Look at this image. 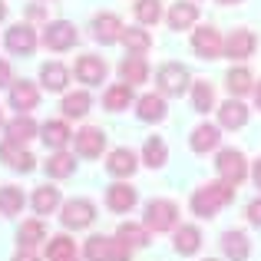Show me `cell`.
<instances>
[{
    "instance_id": "21",
    "label": "cell",
    "mask_w": 261,
    "mask_h": 261,
    "mask_svg": "<svg viewBox=\"0 0 261 261\" xmlns=\"http://www.w3.org/2000/svg\"><path fill=\"white\" fill-rule=\"evenodd\" d=\"M222 142V126H212V122H202V126L192 129V152L205 155Z\"/></svg>"
},
{
    "instance_id": "8",
    "label": "cell",
    "mask_w": 261,
    "mask_h": 261,
    "mask_svg": "<svg viewBox=\"0 0 261 261\" xmlns=\"http://www.w3.org/2000/svg\"><path fill=\"white\" fill-rule=\"evenodd\" d=\"M63 225L66 228H73V231H80V228H89L93 225V218H96V205L89 202V198H70V202L63 205Z\"/></svg>"
},
{
    "instance_id": "13",
    "label": "cell",
    "mask_w": 261,
    "mask_h": 261,
    "mask_svg": "<svg viewBox=\"0 0 261 261\" xmlns=\"http://www.w3.org/2000/svg\"><path fill=\"white\" fill-rule=\"evenodd\" d=\"M73 73H76L80 83H86V86H99L102 80H106L109 66H106V60H102V57H93V53H86V57H80V60H76Z\"/></svg>"
},
{
    "instance_id": "48",
    "label": "cell",
    "mask_w": 261,
    "mask_h": 261,
    "mask_svg": "<svg viewBox=\"0 0 261 261\" xmlns=\"http://www.w3.org/2000/svg\"><path fill=\"white\" fill-rule=\"evenodd\" d=\"M222 7H235V4H242V0H218Z\"/></svg>"
},
{
    "instance_id": "7",
    "label": "cell",
    "mask_w": 261,
    "mask_h": 261,
    "mask_svg": "<svg viewBox=\"0 0 261 261\" xmlns=\"http://www.w3.org/2000/svg\"><path fill=\"white\" fill-rule=\"evenodd\" d=\"M192 50L202 60H218L225 53V40L215 27H198V30H192Z\"/></svg>"
},
{
    "instance_id": "45",
    "label": "cell",
    "mask_w": 261,
    "mask_h": 261,
    "mask_svg": "<svg viewBox=\"0 0 261 261\" xmlns=\"http://www.w3.org/2000/svg\"><path fill=\"white\" fill-rule=\"evenodd\" d=\"M13 261H40L37 255H33V251H20V255L17 258H13Z\"/></svg>"
},
{
    "instance_id": "19",
    "label": "cell",
    "mask_w": 261,
    "mask_h": 261,
    "mask_svg": "<svg viewBox=\"0 0 261 261\" xmlns=\"http://www.w3.org/2000/svg\"><path fill=\"white\" fill-rule=\"evenodd\" d=\"M119 80H122V83H129V86L146 83V80H149V63H146V57H139V53H129V57L119 63Z\"/></svg>"
},
{
    "instance_id": "28",
    "label": "cell",
    "mask_w": 261,
    "mask_h": 261,
    "mask_svg": "<svg viewBox=\"0 0 261 261\" xmlns=\"http://www.w3.org/2000/svg\"><path fill=\"white\" fill-rule=\"evenodd\" d=\"M172 245H175L178 255H195V251L202 248V231H198L195 225H178Z\"/></svg>"
},
{
    "instance_id": "22",
    "label": "cell",
    "mask_w": 261,
    "mask_h": 261,
    "mask_svg": "<svg viewBox=\"0 0 261 261\" xmlns=\"http://www.w3.org/2000/svg\"><path fill=\"white\" fill-rule=\"evenodd\" d=\"M225 86H228V93L235 96V99H242V96L255 93V76H251L248 66H235V70L225 73Z\"/></svg>"
},
{
    "instance_id": "1",
    "label": "cell",
    "mask_w": 261,
    "mask_h": 261,
    "mask_svg": "<svg viewBox=\"0 0 261 261\" xmlns=\"http://www.w3.org/2000/svg\"><path fill=\"white\" fill-rule=\"evenodd\" d=\"M231 198H235V185H228L225 178H218V182H205L202 189L192 192L189 205H192V212H195L198 218H215Z\"/></svg>"
},
{
    "instance_id": "18",
    "label": "cell",
    "mask_w": 261,
    "mask_h": 261,
    "mask_svg": "<svg viewBox=\"0 0 261 261\" xmlns=\"http://www.w3.org/2000/svg\"><path fill=\"white\" fill-rule=\"evenodd\" d=\"M248 122V106L242 99H225L218 106V126L222 129H242Z\"/></svg>"
},
{
    "instance_id": "17",
    "label": "cell",
    "mask_w": 261,
    "mask_h": 261,
    "mask_svg": "<svg viewBox=\"0 0 261 261\" xmlns=\"http://www.w3.org/2000/svg\"><path fill=\"white\" fill-rule=\"evenodd\" d=\"M195 20H198V4H192V0H178V4H172L169 13H166L169 30H189Z\"/></svg>"
},
{
    "instance_id": "44",
    "label": "cell",
    "mask_w": 261,
    "mask_h": 261,
    "mask_svg": "<svg viewBox=\"0 0 261 261\" xmlns=\"http://www.w3.org/2000/svg\"><path fill=\"white\" fill-rule=\"evenodd\" d=\"M251 178H255V185L261 189V159L255 162V169H251Z\"/></svg>"
},
{
    "instance_id": "24",
    "label": "cell",
    "mask_w": 261,
    "mask_h": 261,
    "mask_svg": "<svg viewBox=\"0 0 261 261\" xmlns=\"http://www.w3.org/2000/svg\"><path fill=\"white\" fill-rule=\"evenodd\" d=\"M40 83H43L50 93H63L66 89V83H70V70H66L63 63H43L40 66Z\"/></svg>"
},
{
    "instance_id": "14",
    "label": "cell",
    "mask_w": 261,
    "mask_h": 261,
    "mask_svg": "<svg viewBox=\"0 0 261 261\" xmlns=\"http://www.w3.org/2000/svg\"><path fill=\"white\" fill-rule=\"evenodd\" d=\"M73 142H76V152L83 155V159H96V155L106 149V133H102L99 126H86L73 136Z\"/></svg>"
},
{
    "instance_id": "31",
    "label": "cell",
    "mask_w": 261,
    "mask_h": 261,
    "mask_svg": "<svg viewBox=\"0 0 261 261\" xmlns=\"http://www.w3.org/2000/svg\"><path fill=\"white\" fill-rule=\"evenodd\" d=\"M89 106H93V99H89V93H66L63 102H60V109H63L66 119H83V116L89 113Z\"/></svg>"
},
{
    "instance_id": "41",
    "label": "cell",
    "mask_w": 261,
    "mask_h": 261,
    "mask_svg": "<svg viewBox=\"0 0 261 261\" xmlns=\"http://www.w3.org/2000/svg\"><path fill=\"white\" fill-rule=\"evenodd\" d=\"M245 215H248L251 225H258V228H261V198H255V202L248 205V212H245Z\"/></svg>"
},
{
    "instance_id": "11",
    "label": "cell",
    "mask_w": 261,
    "mask_h": 261,
    "mask_svg": "<svg viewBox=\"0 0 261 261\" xmlns=\"http://www.w3.org/2000/svg\"><path fill=\"white\" fill-rule=\"evenodd\" d=\"M0 162H7V169H13V172H33L37 169L33 152H27L20 142H10V139L0 142Z\"/></svg>"
},
{
    "instance_id": "32",
    "label": "cell",
    "mask_w": 261,
    "mask_h": 261,
    "mask_svg": "<svg viewBox=\"0 0 261 261\" xmlns=\"http://www.w3.org/2000/svg\"><path fill=\"white\" fill-rule=\"evenodd\" d=\"M122 43H126V50L129 53H149L152 50V33L149 30H142V27H126L122 30Z\"/></svg>"
},
{
    "instance_id": "16",
    "label": "cell",
    "mask_w": 261,
    "mask_h": 261,
    "mask_svg": "<svg viewBox=\"0 0 261 261\" xmlns=\"http://www.w3.org/2000/svg\"><path fill=\"white\" fill-rule=\"evenodd\" d=\"M136 202H139V195H136V189H133V185H126V182H116V185H109V189H106V205L113 212H119V215L133 212Z\"/></svg>"
},
{
    "instance_id": "25",
    "label": "cell",
    "mask_w": 261,
    "mask_h": 261,
    "mask_svg": "<svg viewBox=\"0 0 261 261\" xmlns=\"http://www.w3.org/2000/svg\"><path fill=\"white\" fill-rule=\"evenodd\" d=\"M136 113H139L142 122H162L166 119V99H162V93H146L139 96V102H136Z\"/></svg>"
},
{
    "instance_id": "26",
    "label": "cell",
    "mask_w": 261,
    "mask_h": 261,
    "mask_svg": "<svg viewBox=\"0 0 261 261\" xmlns=\"http://www.w3.org/2000/svg\"><path fill=\"white\" fill-rule=\"evenodd\" d=\"M40 139L57 152V149H63L66 142L73 139V133H70V126H66L63 119H50V122H43V129H40Z\"/></svg>"
},
{
    "instance_id": "3",
    "label": "cell",
    "mask_w": 261,
    "mask_h": 261,
    "mask_svg": "<svg viewBox=\"0 0 261 261\" xmlns=\"http://www.w3.org/2000/svg\"><path fill=\"white\" fill-rule=\"evenodd\" d=\"M155 83H159L162 96H182L192 89V76H189V66L182 63H162L155 70Z\"/></svg>"
},
{
    "instance_id": "20",
    "label": "cell",
    "mask_w": 261,
    "mask_h": 261,
    "mask_svg": "<svg viewBox=\"0 0 261 261\" xmlns=\"http://www.w3.org/2000/svg\"><path fill=\"white\" fill-rule=\"evenodd\" d=\"M136 169H139V162H136V152H133V149H113V152H109V159H106V172L109 175L129 178Z\"/></svg>"
},
{
    "instance_id": "46",
    "label": "cell",
    "mask_w": 261,
    "mask_h": 261,
    "mask_svg": "<svg viewBox=\"0 0 261 261\" xmlns=\"http://www.w3.org/2000/svg\"><path fill=\"white\" fill-rule=\"evenodd\" d=\"M255 102H258V109H261V80H258V86H255Z\"/></svg>"
},
{
    "instance_id": "30",
    "label": "cell",
    "mask_w": 261,
    "mask_h": 261,
    "mask_svg": "<svg viewBox=\"0 0 261 261\" xmlns=\"http://www.w3.org/2000/svg\"><path fill=\"white\" fill-rule=\"evenodd\" d=\"M129 102H133V86L129 83H116L102 93V106H106L109 113H122Z\"/></svg>"
},
{
    "instance_id": "42",
    "label": "cell",
    "mask_w": 261,
    "mask_h": 261,
    "mask_svg": "<svg viewBox=\"0 0 261 261\" xmlns=\"http://www.w3.org/2000/svg\"><path fill=\"white\" fill-rule=\"evenodd\" d=\"M13 80H10V63H7V60H0V89L4 86H10Z\"/></svg>"
},
{
    "instance_id": "34",
    "label": "cell",
    "mask_w": 261,
    "mask_h": 261,
    "mask_svg": "<svg viewBox=\"0 0 261 261\" xmlns=\"http://www.w3.org/2000/svg\"><path fill=\"white\" fill-rule=\"evenodd\" d=\"M166 159H169L166 142H162L159 136H149L146 146H142V162H146L149 169H162V166H166Z\"/></svg>"
},
{
    "instance_id": "33",
    "label": "cell",
    "mask_w": 261,
    "mask_h": 261,
    "mask_svg": "<svg viewBox=\"0 0 261 261\" xmlns=\"http://www.w3.org/2000/svg\"><path fill=\"white\" fill-rule=\"evenodd\" d=\"M212 106H215V86L208 80H195L192 83V109L195 113H208Z\"/></svg>"
},
{
    "instance_id": "6",
    "label": "cell",
    "mask_w": 261,
    "mask_h": 261,
    "mask_svg": "<svg viewBox=\"0 0 261 261\" xmlns=\"http://www.w3.org/2000/svg\"><path fill=\"white\" fill-rule=\"evenodd\" d=\"M215 169H218V175H222L228 185H242L245 175H248V162H245L242 149H222V152H218Z\"/></svg>"
},
{
    "instance_id": "49",
    "label": "cell",
    "mask_w": 261,
    "mask_h": 261,
    "mask_svg": "<svg viewBox=\"0 0 261 261\" xmlns=\"http://www.w3.org/2000/svg\"><path fill=\"white\" fill-rule=\"evenodd\" d=\"M205 261H215V258H205Z\"/></svg>"
},
{
    "instance_id": "43",
    "label": "cell",
    "mask_w": 261,
    "mask_h": 261,
    "mask_svg": "<svg viewBox=\"0 0 261 261\" xmlns=\"http://www.w3.org/2000/svg\"><path fill=\"white\" fill-rule=\"evenodd\" d=\"M27 17H30V20H43V7H30V10H27Z\"/></svg>"
},
{
    "instance_id": "36",
    "label": "cell",
    "mask_w": 261,
    "mask_h": 261,
    "mask_svg": "<svg viewBox=\"0 0 261 261\" xmlns=\"http://www.w3.org/2000/svg\"><path fill=\"white\" fill-rule=\"evenodd\" d=\"M73 172H76V159H73L70 152H63V149H57V152L46 159V175L66 178V175H73Z\"/></svg>"
},
{
    "instance_id": "37",
    "label": "cell",
    "mask_w": 261,
    "mask_h": 261,
    "mask_svg": "<svg viewBox=\"0 0 261 261\" xmlns=\"http://www.w3.org/2000/svg\"><path fill=\"white\" fill-rule=\"evenodd\" d=\"M116 238H119V242H126L129 248H142V245H149V228H146V225L122 222L119 228H116Z\"/></svg>"
},
{
    "instance_id": "4",
    "label": "cell",
    "mask_w": 261,
    "mask_h": 261,
    "mask_svg": "<svg viewBox=\"0 0 261 261\" xmlns=\"http://www.w3.org/2000/svg\"><path fill=\"white\" fill-rule=\"evenodd\" d=\"M146 225L149 231H172L178 225V205L169 202V198H152L146 205Z\"/></svg>"
},
{
    "instance_id": "2",
    "label": "cell",
    "mask_w": 261,
    "mask_h": 261,
    "mask_svg": "<svg viewBox=\"0 0 261 261\" xmlns=\"http://www.w3.org/2000/svg\"><path fill=\"white\" fill-rule=\"evenodd\" d=\"M133 248L119 238H106V235H93L86 238V261H129Z\"/></svg>"
},
{
    "instance_id": "27",
    "label": "cell",
    "mask_w": 261,
    "mask_h": 261,
    "mask_svg": "<svg viewBox=\"0 0 261 261\" xmlns=\"http://www.w3.org/2000/svg\"><path fill=\"white\" fill-rule=\"evenodd\" d=\"M222 251H225V258H231V261H245L251 255L248 235H245V231H225L222 235Z\"/></svg>"
},
{
    "instance_id": "35",
    "label": "cell",
    "mask_w": 261,
    "mask_h": 261,
    "mask_svg": "<svg viewBox=\"0 0 261 261\" xmlns=\"http://www.w3.org/2000/svg\"><path fill=\"white\" fill-rule=\"evenodd\" d=\"M46 261H80L73 238H66V235L50 238V245H46Z\"/></svg>"
},
{
    "instance_id": "5",
    "label": "cell",
    "mask_w": 261,
    "mask_h": 261,
    "mask_svg": "<svg viewBox=\"0 0 261 261\" xmlns=\"http://www.w3.org/2000/svg\"><path fill=\"white\" fill-rule=\"evenodd\" d=\"M80 40L76 27L70 23V20H53V23L43 27V46L53 53H63V50H73Z\"/></svg>"
},
{
    "instance_id": "10",
    "label": "cell",
    "mask_w": 261,
    "mask_h": 261,
    "mask_svg": "<svg viewBox=\"0 0 261 261\" xmlns=\"http://www.w3.org/2000/svg\"><path fill=\"white\" fill-rule=\"evenodd\" d=\"M122 20L116 17V13H109V10H102V13H96L93 17V37L99 40L102 46H113V43H122Z\"/></svg>"
},
{
    "instance_id": "38",
    "label": "cell",
    "mask_w": 261,
    "mask_h": 261,
    "mask_svg": "<svg viewBox=\"0 0 261 261\" xmlns=\"http://www.w3.org/2000/svg\"><path fill=\"white\" fill-rule=\"evenodd\" d=\"M43 238H46V228H43L40 218H30V222H23L17 228V242L23 245V248H33V245H40Z\"/></svg>"
},
{
    "instance_id": "29",
    "label": "cell",
    "mask_w": 261,
    "mask_h": 261,
    "mask_svg": "<svg viewBox=\"0 0 261 261\" xmlns=\"http://www.w3.org/2000/svg\"><path fill=\"white\" fill-rule=\"evenodd\" d=\"M60 208V189L57 185H40L33 192V212L37 215H53Z\"/></svg>"
},
{
    "instance_id": "47",
    "label": "cell",
    "mask_w": 261,
    "mask_h": 261,
    "mask_svg": "<svg viewBox=\"0 0 261 261\" xmlns=\"http://www.w3.org/2000/svg\"><path fill=\"white\" fill-rule=\"evenodd\" d=\"M4 20H7V4L0 0V23H4Z\"/></svg>"
},
{
    "instance_id": "39",
    "label": "cell",
    "mask_w": 261,
    "mask_h": 261,
    "mask_svg": "<svg viewBox=\"0 0 261 261\" xmlns=\"http://www.w3.org/2000/svg\"><path fill=\"white\" fill-rule=\"evenodd\" d=\"M136 20L142 27H155L162 20V0H136Z\"/></svg>"
},
{
    "instance_id": "15",
    "label": "cell",
    "mask_w": 261,
    "mask_h": 261,
    "mask_svg": "<svg viewBox=\"0 0 261 261\" xmlns=\"http://www.w3.org/2000/svg\"><path fill=\"white\" fill-rule=\"evenodd\" d=\"M40 102V89L30 83V80H17V83H10V106L17 109V113H30V109H37Z\"/></svg>"
},
{
    "instance_id": "50",
    "label": "cell",
    "mask_w": 261,
    "mask_h": 261,
    "mask_svg": "<svg viewBox=\"0 0 261 261\" xmlns=\"http://www.w3.org/2000/svg\"><path fill=\"white\" fill-rule=\"evenodd\" d=\"M0 122H4V116H0Z\"/></svg>"
},
{
    "instance_id": "12",
    "label": "cell",
    "mask_w": 261,
    "mask_h": 261,
    "mask_svg": "<svg viewBox=\"0 0 261 261\" xmlns=\"http://www.w3.org/2000/svg\"><path fill=\"white\" fill-rule=\"evenodd\" d=\"M255 46H258V37L251 30H245V27H238V30H231L225 37V57L228 60H248L255 53Z\"/></svg>"
},
{
    "instance_id": "23",
    "label": "cell",
    "mask_w": 261,
    "mask_h": 261,
    "mask_svg": "<svg viewBox=\"0 0 261 261\" xmlns=\"http://www.w3.org/2000/svg\"><path fill=\"white\" fill-rule=\"evenodd\" d=\"M4 129H7V139H10V142H20V146H23V142H30L33 136H37V122L30 119V113H17Z\"/></svg>"
},
{
    "instance_id": "9",
    "label": "cell",
    "mask_w": 261,
    "mask_h": 261,
    "mask_svg": "<svg viewBox=\"0 0 261 261\" xmlns=\"http://www.w3.org/2000/svg\"><path fill=\"white\" fill-rule=\"evenodd\" d=\"M4 46L13 53V57H30L37 50V30L30 23H13L4 37Z\"/></svg>"
},
{
    "instance_id": "40",
    "label": "cell",
    "mask_w": 261,
    "mask_h": 261,
    "mask_svg": "<svg viewBox=\"0 0 261 261\" xmlns=\"http://www.w3.org/2000/svg\"><path fill=\"white\" fill-rule=\"evenodd\" d=\"M23 208V192L17 185H4L0 189V215H20Z\"/></svg>"
}]
</instances>
